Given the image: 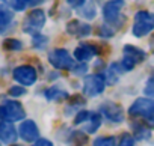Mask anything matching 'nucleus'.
<instances>
[{
	"instance_id": "f257e3e1",
	"label": "nucleus",
	"mask_w": 154,
	"mask_h": 146,
	"mask_svg": "<svg viewBox=\"0 0 154 146\" xmlns=\"http://www.w3.org/2000/svg\"><path fill=\"white\" fill-rule=\"evenodd\" d=\"M128 113L134 118H142L145 122L154 125V98H137L130 106Z\"/></svg>"
},
{
	"instance_id": "f03ea898",
	"label": "nucleus",
	"mask_w": 154,
	"mask_h": 146,
	"mask_svg": "<svg viewBox=\"0 0 154 146\" xmlns=\"http://www.w3.org/2000/svg\"><path fill=\"white\" fill-rule=\"evenodd\" d=\"M152 30H154V14L148 11H139L133 20V29H131L133 35L136 38H142L151 33Z\"/></svg>"
},
{
	"instance_id": "7ed1b4c3",
	"label": "nucleus",
	"mask_w": 154,
	"mask_h": 146,
	"mask_svg": "<svg viewBox=\"0 0 154 146\" xmlns=\"http://www.w3.org/2000/svg\"><path fill=\"white\" fill-rule=\"evenodd\" d=\"M26 112L23 106L18 101H5L0 106V119L8 121V122H15L24 119Z\"/></svg>"
},
{
	"instance_id": "20e7f679",
	"label": "nucleus",
	"mask_w": 154,
	"mask_h": 146,
	"mask_svg": "<svg viewBox=\"0 0 154 146\" xmlns=\"http://www.w3.org/2000/svg\"><path fill=\"white\" fill-rule=\"evenodd\" d=\"M45 24V12L42 9H33L23 21V30L30 35H36Z\"/></svg>"
},
{
	"instance_id": "39448f33",
	"label": "nucleus",
	"mask_w": 154,
	"mask_h": 146,
	"mask_svg": "<svg viewBox=\"0 0 154 146\" xmlns=\"http://www.w3.org/2000/svg\"><path fill=\"white\" fill-rule=\"evenodd\" d=\"M48 62H50L56 69L71 71V69L74 68V59L71 57V54H69L65 48H56V50L50 51V54H48Z\"/></svg>"
},
{
	"instance_id": "423d86ee",
	"label": "nucleus",
	"mask_w": 154,
	"mask_h": 146,
	"mask_svg": "<svg viewBox=\"0 0 154 146\" xmlns=\"http://www.w3.org/2000/svg\"><path fill=\"white\" fill-rule=\"evenodd\" d=\"M106 85L107 83L104 80V76H101V74L88 76L83 80V94L88 97H98L100 94L104 92Z\"/></svg>"
},
{
	"instance_id": "0eeeda50",
	"label": "nucleus",
	"mask_w": 154,
	"mask_h": 146,
	"mask_svg": "<svg viewBox=\"0 0 154 146\" xmlns=\"http://www.w3.org/2000/svg\"><path fill=\"white\" fill-rule=\"evenodd\" d=\"M122 6H124V0H110L103 6V17L107 26H118Z\"/></svg>"
},
{
	"instance_id": "6e6552de",
	"label": "nucleus",
	"mask_w": 154,
	"mask_h": 146,
	"mask_svg": "<svg viewBox=\"0 0 154 146\" xmlns=\"http://www.w3.org/2000/svg\"><path fill=\"white\" fill-rule=\"evenodd\" d=\"M36 69L30 65H21L14 69V79L21 86H32L36 82Z\"/></svg>"
},
{
	"instance_id": "1a4fd4ad",
	"label": "nucleus",
	"mask_w": 154,
	"mask_h": 146,
	"mask_svg": "<svg viewBox=\"0 0 154 146\" xmlns=\"http://www.w3.org/2000/svg\"><path fill=\"white\" fill-rule=\"evenodd\" d=\"M100 113H101L106 119H109L110 122H115V124L122 122V119H124V113H122L121 107H119L118 104L112 103V101H107V103L101 104Z\"/></svg>"
},
{
	"instance_id": "9d476101",
	"label": "nucleus",
	"mask_w": 154,
	"mask_h": 146,
	"mask_svg": "<svg viewBox=\"0 0 154 146\" xmlns=\"http://www.w3.org/2000/svg\"><path fill=\"white\" fill-rule=\"evenodd\" d=\"M18 133H20V137L24 142H36L38 137H39V130H38L36 124L30 119L21 122V125L18 128Z\"/></svg>"
},
{
	"instance_id": "9b49d317",
	"label": "nucleus",
	"mask_w": 154,
	"mask_h": 146,
	"mask_svg": "<svg viewBox=\"0 0 154 146\" xmlns=\"http://www.w3.org/2000/svg\"><path fill=\"white\" fill-rule=\"evenodd\" d=\"M66 32L75 38H85L88 35H91L92 29L88 23H82L79 20H72L66 24Z\"/></svg>"
},
{
	"instance_id": "f8f14e48",
	"label": "nucleus",
	"mask_w": 154,
	"mask_h": 146,
	"mask_svg": "<svg viewBox=\"0 0 154 146\" xmlns=\"http://www.w3.org/2000/svg\"><path fill=\"white\" fill-rule=\"evenodd\" d=\"M17 140V130L12 125V122L2 121L0 122V142L2 143H15Z\"/></svg>"
},
{
	"instance_id": "ddd939ff",
	"label": "nucleus",
	"mask_w": 154,
	"mask_h": 146,
	"mask_svg": "<svg viewBox=\"0 0 154 146\" xmlns=\"http://www.w3.org/2000/svg\"><path fill=\"white\" fill-rule=\"evenodd\" d=\"M98 53V48L92 44H80L74 50V57L79 62H88Z\"/></svg>"
},
{
	"instance_id": "4468645a",
	"label": "nucleus",
	"mask_w": 154,
	"mask_h": 146,
	"mask_svg": "<svg viewBox=\"0 0 154 146\" xmlns=\"http://www.w3.org/2000/svg\"><path fill=\"white\" fill-rule=\"evenodd\" d=\"M122 53H124V57L131 59L134 63H140V62H143L145 57H146V53H145L143 50L134 47V45H125L124 50H122Z\"/></svg>"
},
{
	"instance_id": "2eb2a0df",
	"label": "nucleus",
	"mask_w": 154,
	"mask_h": 146,
	"mask_svg": "<svg viewBox=\"0 0 154 146\" xmlns=\"http://www.w3.org/2000/svg\"><path fill=\"white\" fill-rule=\"evenodd\" d=\"M12 20H14V12L6 6H0V33H3L11 26Z\"/></svg>"
},
{
	"instance_id": "dca6fc26",
	"label": "nucleus",
	"mask_w": 154,
	"mask_h": 146,
	"mask_svg": "<svg viewBox=\"0 0 154 146\" xmlns=\"http://www.w3.org/2000/svg\"><path fill=\"white\" fill-rule=\"evenodd\" d=\"M119 63H112L107 69H106V72H104V80H106V83L107 85H115L116 82H118V79H119Z\"/></svg>"
},
{
	"instance_id": "f3484780",
	"label": "nucleus",
	"mask_w": 154,
	"mask_h": 146,
	"mask_svg": "<svg viewBox=\"0 0 154 146\" xmlns=\"http://www.w3.org/2000/svg\"><path fill=\"white\" fill-rule=\"evenodd\" d=\"M100 125H101V116H100V113H92L91 118L88 119V122L83 124V130L91 134V133H95L100 128Z\"/></svg>"
},
{
	"instance_id": "a211bd4d",
	"label": "nucleus",
	"mask_w": 154,
	"mask_h": 146,
	"mask_svg": "<svg viewBox=\"0 0 154 146\" xmlns=\"http://www.w3.org/2000/svg\"><path fill=\"white\" fill-rule=\"evenodd\" d=\"M45 98L50 100V101H60V100L68 98V94L63 89H59L57 86H53V88L45 91Z\"/></svg>"
},
{
	"instance_id": "6ab92c4d",
	"label": "nucleus",
	"mask_w": 154,
	"mask_h": 146,
	"mask_svg": "<svg viewBox=\"0 0 154 146\" xmlns=\"http://www.w3.org/2000/svg\"><path fill=\"white\" fill-rule=\"evenodd\" d=\"M133 134H134V137L136 139H139V140H142V139H148L149 137V131H148V128H145L142 124H133Z\"/></svg>"
},
{
	"instance_id": "aec40b11",
	"label": "nucleus",
	"mask_w": 154,
	"mask_h": 146,
	"mask_svg": "<svg viewBox=\"0 0 154 146\" xmlns=\"http://www.w3.org/2000/svg\"><path fill=\"white\" fill-rule=\"evenodd\" d=\"M79 14L82 15V17H85V18H94L95 17V14H97V9H95V6L92 5V3H86L83 8H80L79 9Z\"/></svg>"
},
{
	"instance_id": "412c9836",
	"label": "nucleus",
	"mask_w": 154,
	"mask_h": 146,
	"mask_svg": "<svg viewBox=\"0 0 154 146\" xmlns=\"http://www.w3.org/2000/svg\"><path fill=\"white\" fill-rule=\"evenodd\" d=\"M94 146H118L116 139L109 136V137H97L94 140Z\"/></svg>"
},
{
	"instance_id": "4be33fe9",
	"label": "nucleus",
	"mask_w": 154,
	"mask_h": 146,
	"mask_svg": "<svg viewBox=\"0 0 154 146\" xmlns=\"http://www.w3.org/2000/svg\"><path fill=\"white\" fill-rule=\"evenodd\" d=\"M3 47L6 50H11V51H18L23 48V42L18 41V39H14V38H9V39H5L3 42Z\"/></svg>"
},
{
	"instance_id": "5701e85b",
	"label": "nucleus",
	"mask_w": 154,
	"mask_h": 146,
	"mask_svg": "<svg viewBox=\"0 0 154 146\" xmlns=\"http://www.w3.org/2000/svg\"><path fill=\"white\" fill-rule=\"evenodd\" d=\"M91 115H92V112L80 110L79 113L75 115V118H74V124H75V125H79V124H85V122H88V119L91 118Z\"/></svg>"
},
{
	"instance_id": "b1692460",
	"label": "nucleus",
	"mask_w": 154,
	"mask_h": 146,
	"mask_svg": "<svg viewBox=\"0 0 154 146\" xmlns=\"http://www.w3.org/2000/svg\"><path fill=\"white\" fill-rule=\"evenodd\" d=\"M143 95L148 98H154V74L146 80V85L143 88Z\"/></svg>"
},
{
	"instance_id": "393cba45",
	"label": "nucleus",
	"mask_w": 154,
	"mask_h": 146,
	"mask_svg": "<svg viewBox=\"0 0 154 146\" xmlns=\"http://www.w3.org/2000/svg\"><path fill=\"white\" fill-rule=\"evenodd\" d=\"M47 42H48V39H47L45 36H42V35H39V33L33 35V39H32L33 47H36V48H44Z\"/></svg>"
},
{
	"instance_id": "a878e982",
	"label": "nucleus",
	"mask_w": 154,
	"mask_h": 146,
	"mask_svg": "<svg viewBox=\"0 0 154 146\" xmlns=\"http://www.w3.org/2000/svg\"><path fill=\"white\" fill-rule=\"evenodd\" d=\"M118 146H134V137L131 134H128V133L122 134L121 139H119Z\"/></svg>"
},
{
	"instance_id": "bb28decb",
	"label": "nucleus",
	"mask_w": 154,
	"mask_h": 146,
	"mask_svg": "<svg viewBox=\"0 0 154 146\" xmlns=\"http://www.w3.org/2000/svg\"><path fill=\"white\" fill-rule=\"evenodd\" d=\"M134 62L131 60V59H128V57H124L121 62H119V68H121V71L122 72H127V71H131L133 68H134Z\"/></svg>"
},
{
	"instance_id": "cd10ccee",
	"label": "nucleus",
	"mask_w": 154,
	"mask_h": 146,
	"mask_svg": "<svg viewBox=\"0 0 154 146\" xmlns=\"http://www.w3.org/2000/svg\"><path fill=\"white\" fill-rule=\"evenodd\" d=\"M24 94H26L24 86H12V88L9 89V95H11V97H21V95H24Z\"/></svg>"
},
{
	"instance_id": "c85d7f7f",
	"label": "nucleus",
	"mask_w": 154,
	"mask_h": 146,
	"mask_svg": "<svg viewBox=\"0 0 154 146\" xmlns=\"http://www.w3.org/2000/svg\"><path fill=\"white\" fill-rule=\"evenodd\" d=\"M11 6L15 11H24L27 3H26V0H11Z\"/></svg>"
},
{
	"instance_id": "c756f323",
	"label": "nucleus",
	"mask_w": 154,
	"mask_h": 146,
	"mask_svg": "<svg viewBox=\"0 0 154 146\" xmlns=\"http://www.w3.org/2000/svg\"><path fill=\"white\" fill-rule=\"evenodd\" d=\"M86 71H88V65L83 63V62H80L79 66H74L72 68V72H74L75 76H83V74H86Z\"/></svg>"
},
{
	"instance_id": "7c9ffc66",
	"label": "nucleus",
	"mask_w": 154,
	"mask_h": 146,
	"mask_svg": "<svg viewBox=\"0 0 154 146\" xmlns=\"http://www.w3.org/2000/svg\"><path fill=\"white\" fill-rule=\"evenodd\" d=\"M66 3L71 6V8H77V9H80L86 5V0H66Z\"/></svg>"
},
{
	"instance_id": "2f4dec72",
	"label": "nucleus",
	"mask_w": 154,
	"mask_h": 146,
	"mask_svg": "<svg viewBox=\"0 0 154 146\" xmlns=\"http://www.w3.org/2000/svg\"><path fill=\"white\" fill-rule=\"evenodd\" d=\"M32 146H53V143L50 140H47V139H38Z\"/></svg>"
},
{
	"instance_id": "473e14b6",
	"label": "nucleus",
	"mask_w": 154,
	"mask_h": 146,
	"mask_svg": "<svg viewBox=\"0 0 154 146\" xmlns=\"http://www.w3.org/2000/svg\"><path fill=\"white\" fill-rule=\"evenodd\" d=\"M45 0H26V3L29 5V6H36V5H41V3H44Z\"/></svg>"
}]
</instances>
